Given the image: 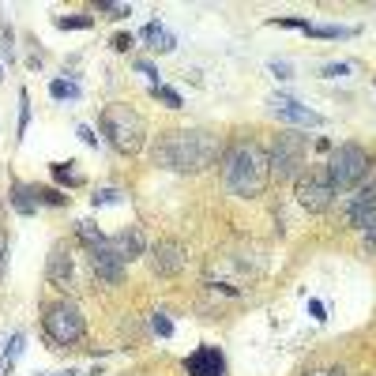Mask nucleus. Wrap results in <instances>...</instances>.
<instances>
[{"label": "nucleus", "instance_id": "26", "mask_svg": "<svg viewBox=\"0 0 376 376\" xmlns=\"http://www.w3.org/2000/svg\"><path fill=\"white\" fill-rule=\"evenodd\" d=\"M151 332L158 338H173V320L166 313H151Z\"/></svg>", "mask_w": 376, "mask_h": 376}, {"label": "nucleus", "instance_id": "32", "mask_svg": "<svg viewBox=\"0 0 376 376\" xmlns=\"http://www.w3.org/2000/svg\"><path fill=\"white\" fill-rule=\"evenodd\" d=\"M268 68H271V76H279V79H290V76H293V68H290L286 60H271Z\"/></svg>", "mask_w": 376, "mask_h": 376}, {"label": "nucleus", "instance_id": "30", "mask_svg": "<svg viewBox=\"0 0 376 376\" xmlns=\"http://www.w3.org/2000/svg\"><path fill=\"white\" fill-rule=\"evenodd\" d=\"M324 76H327V79H338V76H350V64H343V60H338V64H324Z\"/></svg>", "mask_w": 376, "mask_h": 376}, {"label": "nucleus", "instance_id": "24", "mask_svg": "<svg viewBox=\"0 0 376 376\" xmlns=\"http://www.w3.org/2000/svg\"><path fill=\"white\" fill-rule=\"evenodd\" d=\"M26 124H31V95L19 90V128H15V140H23V136H26Z\"/></svg>", "mask_w": 376, "mask_h": 376}, {"label": "nucleus", "instance_id": "8", "mask_svg": "<svg viewBox=\"0 0 376 376\" xmlns=\"http://www.w3.org/2000/svg\"><path fill=\"white\" fill-rule=\"evenodd\" d=\"M373 218H376V181L361 185V188H357L354 196L343 204V222L350 226V230H365Z\"/></svg>", "mask_w": 376, "mask_h": 376}, {"label": "nucleus", "instance_id": "31", "mask_svg": "<svg viewBox=\"0 0 376 376\" xmlns=\"http://www.w3.org/2000/svg\"><path fill=\"white\" fill-rule=\"evenodd\" d=\"M309 316H313L316 320V324H324V320H327V309H324V301H309Z\"/></svg>", "mask_w": 376, "mask_h": 376}, {"label": "nucleus", "instance_id": "1", "mask_svg": "<svg viewBox=\"0 0 376 376\" xmlns=\"http://www.w3.org/2000/svg\"><path fill=\"white\" fill-rule=\"evenodd\" d=\"M222 154L218 136L199 132V128H185V132H170L162 136L154 147V166L170 170V173H199L207 166H215V158Z\"/></svg>", "mask_w": 376, "mask_h": 376}, {"label": "nucleus", "instance_id": "10", "mask_svg": "<svg viewBox=\"0 0 376 376\" xmlns=\"http://www.w3.org/2000/svg\"><path fill=\"white\" fill-rule=\"evenodd\" d=\"M90 268H95V275L102 282H109V286H117V282L124 279V268H128V260L121 252L113 249V245H98V249H90Z\"/></svg>", "mask_w": 376, "mask_h": 376}, {"label": "nucleus", "instance_id": "34", "mask_svg": "<svg viewBox=\"0 0 376 376\" xmlns=\"http://www.w3.org/2000/svg\"><path fill=\"white\" fill-rule=\"evenodd\" d=\"M136 68H140V72H143V76H147V79H151V87H154V83H158V68H154V64H151V60H136Z\"/></svg>", "mask_w": 376, "mask_h": 376}, {"label": "nucleus", "instance_id": "9", "mask_svg": "<svg viewBox=\"0 0 376 376\" xmlns=\"http://www.w3.org/2000/svg\"><path fill=\"white\" fill-rule=\"evenodd\" d=\"M271 113L279 117V121H286V124H297V128H324L327 121L316 113V109H309V106H301L297 98H286V95H275L271 98Z\"/></svg>", "mask_w": 376, "mask_h": 376}, {"label": "nucleus", "instance_id": "39", "mask_svg": "<svg viewBox=\"0 0 376 376\" xmlns=\"http://www.w3.org/2000/svg\"><path fill=\"white\" fill-rule=\"evenodd\" d=\"M0 79H4V68H0Z\"/></svg>", "mask_w": 376, "mask_h": 376}, {"label": "nucleus", "instance_id": "15", "mask_svg": "<svg viewBox=\"0 0 376 376\" xmlns=\"http://www.w3.org/2000/svg\"><path fill=\"white\" fill-rule=\"evenodd\" d=\"M8 204H12L15 215H34L42 204L38 196H34V188H26L23 181H12V188H8Z\"/></svg>", "mask_w": 376, "mask_h": 376}, {"label": "nucleus", "instance_id": "23", "mask_svg": "<svg viewBox=\"0 0 376 376\" xmlns=\"http://www.w3.org/2000/svg\"><path fill=\"white\" fill-rule=\"evenodd\" d=\"M151 98H158V102H162V106H170V109H181V106H185L177 90H173V87H162V83H154V87H151Z\"/></svg>", "mask_w": 376, "mask_h": 376}, {"label": "nucleus", "instance_id": "29", "mask_svg": "<svg viewBox=\"0 0 376 376\" xmlns=\"http://www.w3.org/2000/svg\"><path fill=\"white\" fill-rule=\"evenodd\" d=\"M271 26H290V31H309V19H301V15H279V19H271Z\"/></svg>", "mask_w": 376, "mask_h": 376}, {"label": "nucleus", "instance_id": "22", "mask_svg": "<svg viewBox=\"0 0 376 376\" xmlns=\"http://www.w3.org/2000/svg\"><path fill=\"white\" fill-rule=\"evenodd\" d=\"M90 204L95 207H117V204H124V192L121 188H98L95 196H90Z\"/></svg>", "mask_w": 376, "mask_h": 376}, {"label": "nucleus", "instance_id": "28", "mask_svg": "<svg viewBox=\"0 0 376 376\" xmlns=\"http://www.w3.org/2000/svg\"><path fill=\"white\" fill-rule=\"evenodd\" d=\"M98 12H106L109 19H124V15H132V8H128V4H113V0H98Z\"/></svg>", "mask_w": 376, "mask_h": 376}, {"label": "nucleus", "instance_id": "33", "mask_svg": "<svg viewBox=\"0 0 376 376\" xmlns=\"http://www.w3.org/2000/svg\"><path fill=\"white\" fill-rule=\"evenodd\" d=\"M132 45H136L132 34H113V49H117V53H128Z\"/></svg>", "mask_w": 376, "mask_h": 376}, {"label": "nucleus", "instance_id": "4", "mask_svg": "<svg viewBox=\"0 0 376 376\" xmlns=\"http://www.w3.org/2000/svg\"><path fill=\"white\" fill-rule=\"evenodd\" d=\"M327 173H332L335 192H350L365 181L369 173V151L361 143H338L327 158Z\"/></svg>", "mask_w": 376, "mask_h": 376}, {"label": "nucleus", "instance_id": "3", "mask_svg": "<svg viewBox=\"0 0 376 376\" xmlns=\"http://www.w3.org/2000/svg\"><path fill=\"white\" fill-rule=\"evenodd\" d=\"M98 124H102V136L109 143H113V151L121 154H136L143 147V117L136 113L132 106H106L102 117H98Z\"/></svg>", "mask_w": 376, "mask_h": 376}, {"label": "nucleus", "instance_id": "20", "mask_svg": "<svg viewBox=\"0 0 376 376\" xmlns=\"http://www.w3.org/2000/svg\"><path fill=\"white\" fill-rule=\"evenodd\" d=\"M76 234H79V241H83L87 249H98V245H106V241H109V237H106L102 230H98L95 222H76Z\"/></svg>", "mask_w": 376, "mask_h": 376}, {"label": "nucleus", "instance_id": "16", "mask_svg": "<svg viewBox=\"0 0 376 376\" xmlns=\"http://www.w3.org/2000/svg\"><path fill=\"white\" fill-rule=\"evenodd\" d=\"M143 42L151 45L154 53H173L177 49V38H173L170 26H162V23H147L143 26Z\"/></svg>", "mask_w": 376, "mask_h": 376}, {"label": "nucleus", "instance_id": "25", "mask_svg": "<svg viewBox=\"0 0 376 376\" xmlns=\"http://www.w3.org/2000/svg\"><path fill=\"white\" fill-rule=\"evenodd\" d=\"M23 343H26V338H23L19 332H15L12 338H8V350H4V369H12V365L19 361V354H23Z\"/></svg>", "mask_w": 376, "mask_h": 376}, {"label": "nucleus", "instance_id": "36", "mask_svg": "<svg viewBox=\"0 0 376 376\" xmlns=\"http://www.w3.org/2000/svg\"><path fill=\"white\" fill-rule=\"evenodd\" d=\"M4 268H8V237L0 234V275H4Z\"/></svg>", "mask_w": 376, "mask_h": 376}, {"label": "nucleus", "instance_id": "27", "mask_svg": "<svg viewBox=\"0 0 376 376\" xmlns=\"http://www.w3.org/2000/svg\"><path fill=\"white\" fill-rule=\"evenodd\" d=\"M34 196H38V204H49V207H64L68 204V196L57 188H34Z\"/></svg>", "mask_w": 376, "mask_h": 376}, {"label": "nucleus", "instance_id": "17", "mask_svg": "<svg viewBox=\"0 0 376 376\" xmlns=\"http://www.w3.org/2000/svg\"><path fill=\"white\" fill-rule=\"evenodd\" d=\"M309 38H354V26H335V23H309Z\"/></svg>", "mask_w": 376, "mask_h": 376}, {"label": "nucleus", "instance_id": "2", "mask_svg": "<svg viewBox=\"0 0 376 376\" xmlns=\"http://www.w3.org/2000/svg\"><path fill=\"white\" fill-rule=\"evenodd\" d=\"M222 181L234 196L241 199H252L268 188L271 181V162H268V151L252 140H241L226 151V162H222Z\"/></svg>", "mask_w": 376, "mask_h": 376}, {"label": "nucleus", "instance_id": "14", "mask_svg": "<svg viewBox=\"0 0 376 376\" xmlns=\"http://www.w3.org/2000/svg\"><path fill=\"white\" fill-rule=\"evenodd\" d=\"M109 245H113V249L121 252L124 260H136V256H143V249H147V237H143L140 226H124V230L117 234Z\"/></svg>", "mask_w": 376, "mask_h": 376}, {"label": "nucleus", "instance_id": "11", "mask_svg": "<svg viewBox=\"0 0 376 376\" xmlns=\"http://www.w3.org/2000/svg\"><path fill=\"white\" fill-rule=\"evenodd\" d=\"M188 263V249L181 241H173V237H166V241L154 245V256H151V268L154 275H177L181 268Z\"/></svg>", "mask_w": 376, "mask_h": 376}, {"label": "nucleus", "instance_id": "6", "mask_svg": "<svg viewBox=\"0 0 376 376\" xmlns=\"http://www.w3.org/2000/svg\"><path fill=\"white\" fill-rule=\"evenodd\" d=\"M42 327H45V335H49V343H57V346H76L79 338L87 335L83 313H79L72 301H57V305L45 309Z\"/></svg>", "mask_w": 376, "mask_h": 376}, {"label": "nucleus", "instance_id": "37", "mask_svg": "<svg viewBox=\"0 0 376 376\" xmlns=\"http://www.w3.org/2000/svg\"><path fill=\"white\" fill-rule=\"evenodd\" d=\"M365 241H369V249H376V218L365 226Z\"/></svg>", "mask_w": 376, "mask_h": 376}, {"label": "nucleus", "instance_id": "7", "mask_svg": "<svg viewBox=\"0 0 376 376\" xmlns=\"http://www.w3.org/2000/svg\"><path fill=\"white\" fill-rule=\"evenodd\" d=\"M335 185H332V173L327 166H313L309 173H301L297 177V204L305 211H313V215H324L327 207L335 204Z\"/></svg>", "mask_w": 376, "mask_h": 376}, {"label": "nucleus", "instance_id": "35", "mask_svg": "<svg viewBox=\"0 0 376 376\" xmlns=\"http://www.w3.org/2000/svg\"><path fill=\"white\" fill-rule=\"evenodd\" d=\"M76 136H79V140H83L87 147H98V136H95V128H87V124H79V128H76Z\"/></svg>", "mask_w": 376, "mask_h": 376}, {"label": "nucleus", "instance_id": "21", "mask_svg": "<svg viewBox=\"0 0 376 376\" xmlns=\"http://www.w3.org/2000/svg\"><path fill=\"white\" fill-rule=\"evenodd\" d=\"M60 26V31H90V26H95V19H90V15H83V12H72V15H57V19H53Z\"/></svg>", "mask_w": 376, "mask_h": 376}, {"label": "nucleus", "instance_id": "13", "mask_svg": "<svg viewBox=\"0 0 376 376\" xmlns=\"http://www.w3.org/2000/svg\"><path fill=\"white\" fill-rule=\"evenodd\" d=\"M72 275H76V263H72V249L64 241H57L49 249V260H45V279L53 282V286H68Z\"/></svg>", "mask_w": 376, "mask_h": 376}, {"label": "nucleus", "instance_id": "5", "mask_svg": "<svg viewBox=\"0 0 376 376\" xmlns=\"http://www.w3.org/2000/svg\"><path fill=\"white\" fill-rule=\"evenodd\" d=\"M305 154H309V136L301 132H282L279 140L271 143V177L279 181H290V177H301V170H305Z\"/></svg>", "mask_w": 376, "mask_h": 376}, {"label": "nucleus", "instance_id": "18", "mask_svg": "<svg viewBox=\"0 0 376 376\" xmlns=\"http://www.w3.org/2000/svg\"><path fill=\"white\" fill-rule=\"evenodd\" d=\"M53 181L68 185V188H79L83 185V173L76 170V162H53Z\"/></svg>", "mask_w": 376, "mask_h": 376}, {"label": "nucleus", "instance_id": "19", "mask_svg": "<svg viewBox=\"0 0 376 376\" xmlns=\"http://www.w3.org/2000/svg\"><path fill=\"white\" fill-rule=\"evenodd\" d=\"M49 98H57V102H79V83H72V79H53Z\"/></svg>", "mask_w": 376, "mask_h": 376}, {"label": "nucleus", "instance_id": "38", "mask_svg": "<svg viewBox=\"0 0 376 376\" xmlns=\"http://www.w3.org/2000/svg\"><path fill=\"white\" fill-rule=\"evenodd\" d=\"M301 376H346L343 369H313V373H301Z\"/></svg>", "mask_w": 376, "mask_h": 376}, {"label": "nucleus", "instance_id": "12", "mask_svg": "<svg viewBox=\"0 0 376 376\" xmlns=\"http://www.w3.org/2000/svg\"><path fill=\"white\" fill-rule=\"evenodd\" d=\"M185 373L188 376H226V357L218 346H199L185 357Z\"/></svg>", "mask_w": 376, "mask_h": 376}]
</instances>
